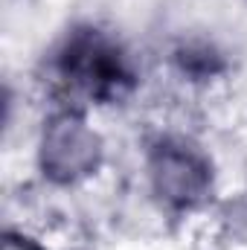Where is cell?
Here are the masks:
<instances>
[{"mask_svg":"<svg viewBox=\"0 0 247 250\" xmlns=\"http://www.w3.org/2000/svg\"><path fill=\"white\" fill-rule=\"evenodd\" d=\"M50 70L70 99L87 105H117L140 84L128 47L96 23H76L67 29L50 59Z\"/></svg>","mask_w":247,"mask_h":250,"instance_id":"1","label":"cell"},{"mask_svg":"<svg viewBox=\"0 0 247 250\" xmlns=\"http://www.w3.org/2000/svg\"><path fill=\"white\" fill-rule=\"evenodd\" d=\"M145 172L160 207L178 215L201 209L215 189L209 154L181 134H160L148 143Z\"/></svg>","mask_w":247,"mask_h":250,"instance_id":"2","label":"cell"},{"mask_svg":"<svg viewBox=\"0 0 247 250\" xmlns=\"http://www.w3.org/2000/svg\"><path fill=\"white\" fill-rule=\"evenodd\" d=\"M102 137L87 125L84 114L76 108H64L53 114L38 143V166L41 175L56 187H76L99 172L102 166Z\"/></svg>","mask_w":247,"mask_h":250,"instance_id":"3","label":"cell"},{"mask_svg":"<svg viewBox=\"0 0 247 250\" xmlns=\"http://www.w3.org/2000/svg\"><path fill=\"white\" fill-rule=\"evenodd\" d=\"M172 62L178 67V73L189 82H212L218 76H224L227 59L224 53L209 44V41H184L175 47Z\"/></svg>","mask_w":247,"mask_h":250,"instance_id":"4","label":"cell"}]
</instances>
